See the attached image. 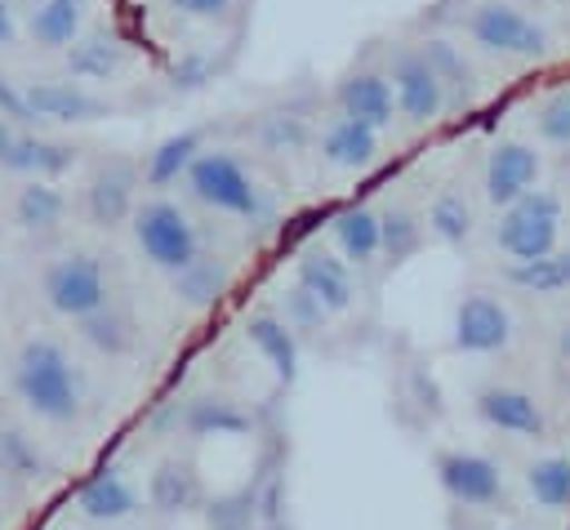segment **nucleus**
Listing matches in <instances>:
<instances>
[{"mask_svg": "<svg viewBox=\"0 0 570 530\" xmlns=\"http://www.w3.org/2000/svg\"><path fill=\"white\" fill-rule=\"evenodd\" d=\"M508 343H512L508 307L485 289L463 294L459 307H454V347L472 352V356H490V352H503Z\"/></svg>", "mask_w": 570, "mask_h": 530, "instance_id": "nucleus-9", "label": "nucleus"}, {"mask_svg": "<svg viewBox=\"0 0 570 530\" xmlns=\"http://www.w3.org/2000/svg\"><path fill=\"white\" fill-rule=\"evenodd\" d=\"M134 187H138V174H134V165L129 160H102L94 174H89V183H85V214H89V223L94 227H120L125 218H134Z\"/></svg>", "mask_w": 570, "mask_h": 530, "instance_id": "nucleus-10", "label": "nucleus"}, {"mask_svg": "<svg viewBox=\"0 0 570 530\" xmlns=\"http://www.w3.org/2000/svg\"><path fill=\"white\" fill-rule=\"evenodd\" d=\"M9 143H13V120H4V116H0V160H4Z\"/></svg>", "mask_w": 570, "mask_h": 530, "instance_id": "nucleus-42", "label": "nucleus"}, {"mask_svg": "<svg viewBox=\"0 0 570 530\" xmlns=\"http://www.w3.org/2000/svg\"><path fill=\"white\" fill-rule=\"evenodd\" d=\"M178 13H187V18H218V13H227L232 9V0H169Z\"/></svg>", "mask_w": 570, "mask_h": 530, "instance_id": "nucleus-40", "label": "nucleus"}, {"mask_svg": "<svg viewBox=\"0 0 570 530\" xmlns=\"http://www.w3.org/2000/svg\"><path fill=\"white\" fill-rule=\"evenodd\" d=\"M325 316H330V312H325V307H321L303 285H294V289L285 294V316H281V321H285L294 334H298V330H321V321H325Z\"/></svg>", "mask_w": 570, "mask_h": 530, "instance_id": "nucleus-36", "label": "nucleus"}, {"mask_svg": "<svg viewBox=\"0 0 570 530\" xmlns=\"http://www.w3.org/2000/svg\"><path fill=\"white\" fill-rule=\"evenodd\" d=\"M307 138H312V129H307V120L294 116V111H276V116H267V120L258 125V143H263L267 151H298V147H307Z\"/></svg>", "mask_w": 570, "mask_h": 530, "instance_id": "nucleus-35", "label": "nucleus"}, {"mask_svg": "<svg viewBox=\"0 0 570 530\" xmlns=\"http://www.w3.org/2000/svg\"><path fill=\"white\" fill-rule=\"evenodd\" d=\"M245 338H249L254 352L272 365V374H276L281 383H289V379L298 374V338H294V330H289L281 316L254 312V316L245 321Z\"/></svg>", "mask_w": 570, "mask_h": 530, "instance_id": "nucleus-18", "label": "nucleus"}, {"mask_svg": "<svg viewBox=\"0 0 570 530\" xmlns=\"http://www.w3.org/2000/svg\"><path fill=\"white\" fill-rule=\"evenodd\" d=\"M134 241H138V249H142L156 267H165L169 276L200 258V241H196L191 218H187L174 200H165V196L142 200V205L134 209Z\"/></svg>", "mask_w": 570, "mask_h": 530, "instance_id": "nucleus-4", "label": "nucleus"}, {"mask_svg": "<svg viewBox=\"0 0 570 530\" xmlns=\"http://www.w3.org/2000/svg\"><path fill=\"white\" fill-rule=\"evenodd\" d=\"M321 156H325V165H334V169H365V165L379 156V129L338 116V120L321 134Z\"/></svg>", "mask_w": 570, "mask_h": 530, "instance_id": "nucleus-19", "label": "nucleus"}, {"mask_svg": "<svg viewBox=\"0 0 570 530\" xmlns=\"http://www.w3.org/2000/svg\"><path fill=\"white\" fill-rule=\"evenodd\" d=\"M468 36L481 49L503 53V58H543L548 53V31L530 13H521L503 0H481L468 13Z\"/></svg>", "mask_w": 570, "mask_h": 530, "instance_id": "nucleus-6", "label": "nucleus"}, {"mask_svg": "<svg viewBox=\"0 0 570 530\" xmlns=\"http://www.w3.org/2000/svg\"><path fill=\"white\" fill-rule=\"evenodd\" d=\"M294 276H298V285H303L325 312H347V307H352V294H356V289H352L347 258H338V254L312 245V249L298 254Z\"/></svg>", "mask_w": 570, "mask_h": 530, "instance_id": "nucleus-14", "label": "nucleus"}, {"mask_svg": "<svg viewBox=\"0 0 570 530\" xmlns=\"http://www.w3.org/2000/svg\"><path fill=\"white\" fill-rule=\"evenodd\" d=\"M258 530H281V526H258Z\"/></svg>", "mask_w": 570, "mask_h": 530, "instance_id": "nucleus-45", "label": "nucleus"}, {"mask_svg": "<svg viewBox=\"0 0 570 530\" xmlns=\"http://www.w3.org/2000/svg\"><path fill=\"white\" fill-rule=\"evenodd\" d=\"M525 485H530L534 503H543V508H566V503H570V459H561V454L534 459V463L525 468Z\"/></svg>", "mask_w": 570, "mask_h": 530, "instance_id": "nucleus-33", "label": "nucleus"}, {"mask_svg": "<svg viewBox=\"0 0 570 530\" xmlns=\"http://www.w3.org/2000/svg\"><path fill=\"white\" fill-rule=\"evenodd\" d=\"M76 165V147L71 143H58V138H40V134H13L0 169H13V174H27V178H45L53 183L58 174H67Z\"/></svg>", "mask_w": 570, "mask_h": 530, "instance_id": "nucleus-16", "label": "nucleus"}, {"mask_svg": "<svg viewBox=\"0 0 570 530\" xmlns=\"http://www.w3.org/2000/svg\"><path fill=\"white\" fill-rule=\"evenodd\" d=\"M169 76H174L178 89H196V85L209 80V62H205V58H183V62H174Z\"/></svg>", "mask_w": 570, "mask_h": 530, "instance_id": "nucleus-38", "label": "nucleus"}, {"mask_svg": "<svg viewBox=\"0 0 570 530\" xmlns=\"http://www.w3.org/2000/svg\"><path fill=\"white\" fill-rule=\"evenodd\" d=\"M125 62V49L111 31H89L67 49V71L76 80H111Z\"/></svg>", "mask_w": 570, "mask_h": 530, "instance_id": "nucleus-24", "label": "nucleus"}, {"mask_svg": "<svg viewBox=\"0 0 570 530\" xmlns=\"http://www.w3.org/2000/svg\"><path fill=\"white\" fill-rule=\"evenodd\" d=\"M428 232L441 241V245H463L472 236V205L459 196V192H441L432 205H428Z\"/></svg>", "mask_w": 570, "mask_h": 530, "instance_id": "nucleus-31", "label": "nucleus"}, {"mask_svg": "<svg viewBox=\"0 0 570 530\" xmlns=\"http://www.w3.org/2000/svg\"><path fill=\"white\" fill-rule=\"evenodd\" d=\"M557 232H561V200H557V192L534 187L499 214L494 241L508 254V263H530V258H543L557 249Z\"/></svg>", "mask_w": 570, "mask_h": 530, "instance_id": "nucleus-2", "label": "nucleus"}, {"mask_svg": "<svg viewBox=\"0 0 570 530\" xmlns=\"http://www.w3.org/2000/svg\"><path fill=\"white\" fill-rule=\"evenodd\" d=\"M0 463L18 477H36L40 472V454L22 432H0Z\"/></svg>", "mask_w": 570, "mask_h": 530, "instance_id": "nucleus-37", "label": "nucleus"}, {"mask_svg": "<svg viewBox=\"0 0 570 530\" xmlns=\"http://www.w3.org/2000/svg\"><path fill=\"white\" fill-rule=\"evenodd\" d=\"M45 303L67 316V321H85L94 312H102L111 303L107 294V272L94 254L76 249V254H62L45 267Z\"/></svg>", "mask_w": 570, "mask_h": 530, "instance_id": "nucleus-5", "label": "nucleus"}, {"mask_svg": "<svg viewBox=\"0 0 570 530\" xmlns=\"http://www.w3.org/2000/svg\"><path fill=\"white\" fill-rule=\"evenodd\" d=\"M76 508L89 521H125L138 508V490L120 468H98L80 490H76Z\"/></svg>", "mask_w": 570, "mask_h": 530, "instance_id": "nucleus-17", "label": "nucleus"}, {"mask_svg": "<svg viewBox=\"0 0 570 530\" xmlns=\"http://www.w3.org/2000/svg\"><path fill=\"white\" fill-rule=\"evenodd\" d=\"M0 116L4 120H31V111H27V98L13 89V80L0 71Z\"/></svg>", "mask_w": 570, "mask_h": 530, "instance_id": "nucleus-39", "label": "nucleus"}, {"mask_svg": "<svg viewBox=\"0 0 570 530\" xmlns=\"http://www.w3.org/2000/svg\"><path fill=\"white\" fill-rule=\"evenodd\" d=\"M476 414L481 423H490L494 432H508V436H525V441H539L548 432V414L543 405L521 392V387H503V383H490L476 392Z\"/></svg>", "mask_w": 570, "mask_h": 530, "instance_id": "nucleus-12", "label": "nucleus"}, {"mask_svg": "<svg viewBox=\"0 0 570 530\" xmlns=\"http://www.w3.org/2000/svg\"><path fill=\"white\" fill-rule=\"evenodd\" d=\"M534 125H539V138L552 143V147H570V85L552 89L539 111H534Z\"/></svg>", "mask_w": 570, "mask_h": 530, "instance_id": "nucleus-34", "label": "nucleus"}, {"mask_svg": "<svg viewBox=\"0 0 570 530\" xmlns=\"http://www.w3.org/2000/svg\"><path fill=\"white\" fill-rule=\"evenodd\" d=\"M557 347H561V356H566V361H570V325H566V330H561V343H557Z\"/></svg>", "mask_w": 570, "mask_h": 530, "instance_id": "nucleus-43", "label": "nucleus"}, {"mask_svg": "<svg viewBox=\"0 0 570 530\" xmlns=\"http://www.w3.org/2000/svg\"><path fill=\"white\" fill-rule=\"evenodd\" d=\"M200 151H205L200 147V129H178V134L160 138L156 151L147 156V183L151 187H169V183L187 178V169H191V160Z\"/></svg>", "mask_w": 570, "mask_h": 530, "instance_id": "nucleus-26", "label": "nucleus"}, {"mask_svg": "<svg viewBox=\"0 0 570 530\" xmlns=\"http://www.w3.org/2000/svg\"><path fill=\"white\" fill-rule=\"evenodd\" d=\"M187 187L200 205L218 214H236V218L263 214V187L232 151H200L187 169Z\"/></svg>", "mask_w": 570, "mask_h": 530, "instance_id": "nucleus-3", "label": "nucleus"}, {"mask_svg": "<svg viewBox=\"0 0 570 530\" xmlns=\"http://www.w3.org/2000/svg\"><path fill=\"white\" fill-rule=\"evenodd\" d=\"M330 227H334V245H338V254H343L347 263L365 267V263H374V258L383 254L379 214H374L370 205H347V209H338Z\"/></svg>", "mask_w": 570, "mask_h": 530, "instance_id": "nucleus-20", "label": "nucleus"}, {"mask_svg": "<svg viewBox=\"0 0 570 530\" xmlns=\"http://www.w3.org/2000/svg\"><path fill=\"white\" fill-rule=\"evenodd\" d=\"M338 116L347 120H361L370 129H383L392 125V111H396V98H392V85L383 71H352L343 85H338Z\"/></svg>", "mask_w": 570, "mask_h": 530, "instance_id": "nucleus-15", "label": "nucleus"}, {"mask_svg": "<svg viewBox=\"0 0 570 530\" xmlns=\"http://www.w3.org/2000/svg\"><path fill=\"white\" fill-rule=\"evenodd\" d=\"M419 49H423L428 67L436 71V80L445 89V102H468L472 98V67L463 62V53L450 40H441V36H428Z\"/></svg>", "mask_w": 570, "mask_h": 530, "instance_id": "nucleus-28", "label": "nucleus"}, {"mask_svg": "<svg viewBox=\"0 0 570 530\" xmlns=\"http://www.w3.org/2000/svg\"><path fill=\"white\" fill-rule=\"evenodd\" d=\"M80 325V334H85V343L89 347H98V352H107V356H120V352H129L134 347V321L120 312V307H102V312H94V316H85V321H76Z\"/></svg>", "mask_w": 570, "mask_h": 530, "instance_id": "nucleus-30", "label": "nucleus"}, {"mask_svg": "<svg viewBox=\"0 0 570 530\" xmlns=\"http://www.w3.org/2000/svg\"><path fill=\"white\" fill-rule=\"evenodd\" d=\"M534 183H539V151L530 143L508 138V143H499L490 151V160H485V196H490V205L508 209L512 200L534 192Z\"/></svg>", "mask_w": 570, "mask_h": 530, "instance_id": "nucleus-13", "label": "nucleus"}, {"mask_svg": "<svg viewBox=\"0 0 570 530\" xmlns=\"http://www.w3.org/2000/svg\"><path fill=\"white\" fill-rule=\"evenodd\" d=\"M13 218L22 232H53L67 218V196L45 178H27V187L13 196Z\"/></svg>", "mask_w": 570, "mask_h": 530, "instance_id": "nucleus-25", "label": "nucleus"}, {"mask_svg": "<svg viewBox=\"0 0 570 530\" xmlns=\"http://www.w3.org/2000/svg\"><path fill=\"white\" fill-rule=\"evenodd\" d=\"M147 499L160 512H187V508H196L200 503V477H196V468L183 463V459H160L156 472L147 477Z\"/></svg>", "mask_w": 570, "mask_h": 530, "instance_id": "nucleus-23", "label": "nucleus"}, {"mask_svg": "<svg viewBox=\"0 0 570 530\" xmlns=\"http://www.w3.org/2000/svg\"><path fill=\"white\" fill-rule=\"evenodd\" d=\"M387 85H392V98H396V111L410 120V125H432L445 107V89L436 80V71L428 67L423 49L414 45H401L392 53V71H387Z\"/></svg>", "mask_w": 570, "mask_h": 530, "instance_id": "nucleus-8", "label": "nucleus"}, {"mask_svg": "<svg viewBox=\"0 0 570 530\" xmlns=\"http://www.w3.org/2000/svg\"><path fill=\"white\" fill-rule=\"evenodd\" d=\"M31 120H53V125H89L111 116V102L89 94L85 85H67V80H36L31 89H22Z\"/></svg>", "mask_w": 570, "mask_h": 530, "instance_id": "nucleus-11", "label": "nucleus"}, {"mask_svg": "<svg viewBox=\"0 0 570 530\" xmlns=\"http://www.w3.org/2000/svg\"><path fill=\"white\" fill-rule=\"evenodd\" d=\"M379 236H383L387 263H405V258L423 245V223H419L405 205H387V209L379 214Z\"/></svg>", "mask_w": 570, "mask_h": 530, "instance_id": "nucleus-32", "label": "nucleus"}, {"mask_svg": "<svg viewBox=\"0 0 570 530\" xmlns=\"http://www.w3.org/2000/svg\"><path fill=\"white\" fill-rule=\"evenodd\" d=\"M4 4H40V0H4Z\"/></svg>", "mask_w": 570, "mask_h": 530, "instance_id": "nucleus-44", "label": "nucleus"}, {"mask_svg": "<svg viewBox=\"0 0 570 530\" xmlns=\"http://www.w3.org/2000/svg\"><path fill=\"white\" fill-rule=\"evenodd\" d=\"M441 490L468 508H494L503 499V468L481 450H441L432 459Z\"/></svg>", "mask_w": 570, "mask_h": 530, "instance_id": "nucleus-7", "label": "nucleus"}, {"mask_svg": "<svg viewBox=\"0 0 570 530\" xmlns=\"http://www.w3.org/2000/svg\"><path fill=\"white\" fill-rule=\"evenodd\" d=\"M13 387L22 405L49 423H67L80 414V379L71 370V356L53 338H27L13 361Z\"/></svg>", "mask_w": 570, "mask_h": 530, "instance_id": "nucleus-1", "label": "nucleus"}, {"mask_svg": "<svg viewBox=\"0 0 570 530\" xmlns=\"http://www.w3.org/2000/svg\"><path fill=\"white\" fill-rule=\"evenodd\" d=\"M223 289H227V272H223V263H214L205 254L196 263H187L183 272H174V294L191 307H209Z\"/></svg>", "mask_w": 570, "mask_h": 530, "instance_id": "nucleus-29", "label": "nucleus"}, {"mask_svg": "<svg viewBox=\"0 0 570 530\" xmlns=\"http://www.w3.org/2000/svg\"><path fill=\"white\" fill-rule=\"evenodd\" d=\"M503 276H508V285H517L525 294H561V289H570V249H552L530 263H508Z\"/></svg>", "mask_w": 570, "mask_h": 530, "instance_id": "nucleus-27", "label": "nucleus"}, {"mask_svg": "<svg viewBox=\"0 0 570 530\" xmlns=\"http://www.w3.org/2000/svg\"><path fill=\"white\" fill-rule=\"evenodd\" d=\"M85 0H40L27 18V31L40 49H71L80 40Z\"/></svg>", "mask_w": 570, "mask_h": 530, "instance_id": "nucleus-21", "label": "nucleus"}, {"mask_svg": "<svg viewBox=\"0 0 570 530\" xmlns=\"http://www.w3.org/2000/svg\"><path fill=\"white\" fill-rule=\"evenodd\" d=\"M13 40H18V22H13L9 4L0 0V49H4V45H13Z\"/></svg>", "mask_w": 570, "mask_h": 530, "instance_id": "nucleus-41", "label": "nucleus"}, {"mask_svg": "<svg viewBox=\"0 0 570 530\" xmlns=\"http://www.w3.org/2000/svg\"><path fill=\"white\" fill-rule=\"evenodd\" d=\"M178 423L191 436H240V432H249V414L227 396H191L178 410Z\"/></svg>", "mask_w": 570, "mask_h": 530, "instance_id": "nucleus-22", "label": "nucleus"}]
</instances>
